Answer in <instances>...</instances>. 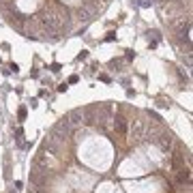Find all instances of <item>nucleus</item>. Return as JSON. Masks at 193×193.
<instances>
[{"label":"nucleus","mask_w":193,"mask_h":193,"mask_svg":"<svg viewBox=\"0 0 193 193\" xmlns=\"http://www.w3.org/2000/svg\"><path fill=\"white\" fill-rule=\"evenodd\" d=\"M159 39H161V34H159L157 30H152V32H148V41H150V47H157V43H159Z\"/></svg>","instance_id":"nucleus-1"},{"label":"nucleus","mask_w":193,"mask_h":193,"mask_svg":"<svg viewBox=\"0 0 193 193\" xmlns=\"http://www.w3.org/2000/svg\"><path fill=\"white\" fill-rule=\"evenodd\" d=\"M137 5H139V7H148L150 2H148V0H139V2H137Z\"/></svg>","instance_id":"nucleus-5"},{"label":"nucleus","mask_w":193,"mask_h":193,"mask_svg":"<svg viewBox=\"0 0 193 193\" xmlns=\"http://www.w3.org/2000/svg\"><path fill=\"white\" fill-rule=\"evenodd\" d=\"M114 37H116V32H110V34L105 37V41H114Z\"/></svg>","instance_id":"nucleus-6"},{"label":"nucleus","mask_w":193,"mask_h":193,"mask_svg":"<svg viewBox=\"0 0 193 193\" xmlns=\"http://www.w3.org/2000/svg\"><path fill=\"white\" fill-rule=\"evenodd\" d=\"M17 116H19V120H24V118H26V107H19Z\"/></svg>","instance_id":"nucleus-2"},{"label":"nucleus","mask_w":193,"mask_h":193,"mask_svg":"<svg viewBox=\"0 0 193 193\" xmlns=\"http://www.w3.org/2000/svg\"><path fill=\"white\" fill-rule=\"evenodd\" d=\"M86 58H88V52H82V54L77 56V60H86Z\"/></svg>","instance_id":"nucleus-4"},{"label":"nucleus","mask_w":193,"mask_h":193,"mask_svg":"<svg viewBox=\"0 0 193 193\" xmlns=\"http://www.w3.org/2000/svg\"><path fill=\"white\" fill-rule=\"evenodd\" d=\"M50 69H52V71H54V73H56V71H60V64H58V62H54V64H52Z\"/></svg>","instance_id":"nucleus-3"}]
</instances>
